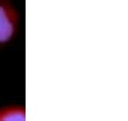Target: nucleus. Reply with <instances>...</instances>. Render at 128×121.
I'll return each mask as SVG.
<instances>
[{
  "label": "nucleus",
  "mask_w": 128,
  "mask_h": 121,
  "mask_svg": "<svg viewBox=\"0 0 128 121\" xmlns=\"http://www.w3.org/2000/svg\"><path fill=\"white\" fill-rule=\"evenodd\" d=\"M14 32V26L12 19L3 7H0V43H4L10 40Z\"/></svg>",
  "instance_id": "1"
}]
</instances>
